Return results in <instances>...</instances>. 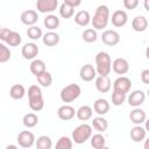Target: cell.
<instances>
[{
  "label": "cell",
  "mask_w": 149,
  "mask_h": 149,
  "mask_svg": "<svg viewBox=\"0 0 149 149\" xmlns=\"http://www.w3.org/2000/svg\"><path fill=\"white\" fill-rule=\"evenodd\" d=\"M28 102L30 109L34 112H38L44 107V100L42 90L37 85H30L28 88Z\"/></svg>",
  "instance_id": "obj_1"
},
{
  "label": "cell",
  "mask_w": 149,
  "mask_h": 149,
  "mask_svg": "<svg viewBox=\"0 0 149 149\" xmlns=\"http://www.w3.org/2000/svg\"><path fill=\"white\" fill-rule=\"evenodd\" d=\"M92 26L94 29H104L107 27L109 22V9L106 5H100L95 9L93 19L91 20Z\"/></svg>",
  "instance_id": "obj_2"
},
{
  "label": "cell",
  "mask_w": 149,
  "mask_h": 149,
  "mask_svg": "<svg viewBox=\"0 0 149 149\" xmlns=\"http://www.w3.org/2000/svg\"><path fill=\"white\" fill-rule=\"evenodd\" d=\"M95 69L99 76H108L112 70V59L111 56L105 52L100 51L95 55Z\"/></svg>",
  "instance_id": "obj_3"
},
{
  "label": "cell",
  "mask_w": 149,
  "mask_h": 149,
  "mask_svg": "<svg viewBox=\"0 0 149 149\" xmlns=\"http://www.w3.org/2000/svg\"><path fill=\"white\" fill-rule=\"evenodd\" d=\"M91 136H92V126H90L87 123L79 125L72 132V140L77 144L85 143L88 139H91Z\"/></svg>",
  "instance_id": "obj_4"
},
{
  "label": "cell",
  "mask_w": 149,
  "mask_h": 149,
  "mask_svg": "<svg viewBox=\"0 0 149 149\" xmlns=\"http://www.w3.org/2000/svg\"><path fill=\"white\" fill-rule=\"evenodd\" d=\"M81 93V88L79 85L77 84H69L65 87L62 88L59 95L63 102H72L76 99H78V97Z\"/></svg>",
  "instance_id": "obj_5"
},
{
  "label": "cell",
  "mask_w": 149,
  "mask_h": 149,
  "mask_svg": "<svg viewBox=\"0 0 149 149\" xmlns=\"http://www.w3.org/2000/svg\"><path fill=\"white\" fill-rule=\"evenodd\" d=\"M0 40L7 43L10 47H17L22 42V37L17 31L10 30L8 28H1L0 30Z\"/></svg>",
  "instance_id": "obj_6"
},
{
  "label": "cell",
  "mask_w": 149,
  "mask_h": 149,
  "mask_svg": "<svg viewBox=\"0 0 149 149\" xmlns=\"http://www.w3.org/2000/svg\"><path fill=\"white\" fill-rule=\"evenodd\" d=\"M16 140H17L19 146L22 147V148H30L36 142L34 134L31 132H29V130H23V132L19 133Z\"/></svg>",
  "instance_id": "obj_7"
},
{
  "label": "cell",
  "mask_w": 149,
  "mask_h": 149,
  "mask_svg": "<svg viewBox=\"0 0 149 149\" xmlns=\"http://www.w3.org/2000/svg\"><path fill=\"white\" fill-rule=\"evenodd\" d=\"M101 41L104 44L108 45V47H114L120 42V35L118 31L115 30H105L101 35Z\"/></svg>",
  "instance_id": "obj_8"
},
{
  "label": "cell",
  "mask_w": 149,
  "mask_h": 149,
  "mask_svg": "<svg viewBox=\"0 0 149 149\" xmlns=\"http://www.w3.org/2000/svg\"><path fill=\"white\" fill-rule=\"evenodd\" d=\"M79 76L84 81H92L94 78H97V69L93 68L92 64H85L80 68Z\"/></svg>",
  "instance_id": "obj_9"
},
{
  "label": "cell",
  "mask_w": 149,
  "mask_h": 149,
  "mask_svg": "<svg viewBox=\"0 0 149 149\" xmlns=\"http://www.w3.org/2000/svg\"><path fill=\"white\" fill-rule=\"evenodd\" d=\"M130 87H132V81L128 77H125V76L116 78L113 83V90L119 91V92L128 93L130 91Z\"/></svg>",
  "instance_id": "obj_10"
},
{
  "label": "cell",
  "mask_w": 149,
  "mask_h": 149,
  "mask_svg": "<svg viewBox=\"0 0 149 149\" xmlns=\"http://www.w3.org/2000/svg\"><path fill=\"white\" fill-rule=\"evenodd\" d=\"M58 6L57 0H37L36 1V9L40 13H51Z\"/></svg>",
  "instance_id": "obj_11"
},
{
  "label": "cell",
  "mask_w": 149,
  "mask_h": 149,
  "mask_svg": "<svg viewBox=\"0 0 149 149\" xmlns=\"http://www.w3.org/2000/svg\"><path fill=\"white\" fill-rule=\"evenodd\" d=\"M38 47L34 42L26 43L21 49V54L24 59H35V57L38 55Z\"/></svg>",
  "instance_id": "obj_12"
},
{
  "label": "cell",
  "mask_w": 149,
  "mask_h": 149,
  "mask_svg": "<svg viewBox=\"0 0 149 149\" xmlns=\"http://www.w3.org/2000/svg\"><path fill=\"white\" fill-rule=\"evenodd\" d=\"M112 69L118 74H126L129 71V63L125 58H115L112 63Z\"/></svg>",
  "instance_id": "obj_13"
},
{
  "label": "cell",
  "mask_w": 149,
  "mask_h": 149,
  "mask_svg": "<svg viewBox=\"0 0 149 149\" xmlns=\"http://www.w3.org/2000/svg\"><path fill=\"white\" fill-rule=\"evenodd\" d=\"M144 99H146V94L141 90H136V91L132 92L127 98L128 104L132 107H140L144 102Z\"/></svg>",
  "instance_id": "obj_14"
},
{
  "label": "cell",
  "mask_w": 149,
  "mask_h": 149,
  "mask_svg": "<svg viewBox=\"0 0 149 149\" xmlns=\"http://www.w3.org/2000/svg\"><path fill=\"white\" fill-rule=\"evenodd\" d=\"M111 21H112V24L114 27H123L127 21H128V15L125 10H121V9H118L115 10L113 14H112V17H111Z\"/></svg>",
  "instance_id": "obj_15"
},
{
  "label": "cell",
  "mask_w": 149,
  "mask_h": 149,
  "mask_svg": "<svg viewBox=\"0 0 149 149\" xmlns=\"http://www.w3.org/2000/svg\"><path fill=\"white\" fill-rule=\"evenodd\" d=\"M76 113H77V111L72 106H70V105H63L57 111L58 118L61 120H63V121H69V120L73 119Z\"/></svg>",
  "instance_id": "obj_16"
},
{
  "label": "cell",
  "mask_w": 149,
  "mask_h": 149,
  "mask_svg": "<svg viewBox=\"0 0 149 149\" xmlns=\"http://www.w3.org/2000/svg\"><path fill=\"white\" fill-rule=\"evenodd\" d=\"M112 87V83L108 76H98L95 78V88L101 93H107Z\"/></svg>",
  "instance_id": "obj_17"
},
{
  "label": "cell",
  "mask_w": 149,
  "mask_h": 149,
  "mask_svg": "<svg viewBox=\"0 0 149 149\" xmlns=\"http://www.w3.org/2000/svg\"><path fill=\"white\" fill-rule=\"evenodd\" d=\"M38 21V15L35 10L28 9L21 14V22L26 26H34Z\"/></svg>",
  "instance_id": "obj_18"
},
{
  "label": "cell",
  "mask_w": 149,
  "mask_h": 149,
  "mask_svg": "<svg viewBox=\"0 0 149 149\" xmlns=\"http://www.w3.org/2000/svg\"><path fill=\"white\" fill-rule=\"evenodd\" d=\"M132 28L137 31V33H142L144 30H147L148 28V20L146 16L143 15H139V16H135L132 21Z\"/></svg>",
  "instance_id": "obj_19"
},
{
  "label": "cell",
  "mask_w": 149,
  "mask_h": 149,
  "mask_svg": "<svg viewBox=\"0 0 149 149\" xmlns=\"http://www.w3.org/2000/svg\"><path fill=\"white\" fill-rule=\"evenodd\" d=\"M109 102L106 100V99H102V98H99L94 101L93 104V109L94 112L98 114V115H105L108 113L109 111Z\"/></svg>",
  "instance_id": "obj_20"
},
{
  "label": "cell",
  "mask_w": 149,
  "mask_h": 149,
  "mask_svg": "<svg viewBox=\"0 0 149 149\" xmlns=\"http://www.w3.org/2000/svg\"><path fill=\"white\" fill-rule=\"evenodd\" d=\"M129 119H130V121H132L134 125H141V123H143V122L146 121L147 114H146V112H144L143 109H141V108H139V107H135V108L130 112Z\"/></svg>",
  "instance_id": "obj_21"
},
{
  "label": "cell",
  "mask_w": 149,
  "mask_h": 149,
  "mask_svg": "<svg viewBox=\"0 0 149 149\" xmlns=\"http://www.w3.org/2000/svg\"><path fill=\"white\" fill-rule=\"evenodd\" d=\"M146 134H147V130H146V128L141 127V125H135L130 129V137L134 142L143 141L146 139Z\"/></svg>",
  "instance_id": "obj_22"
},
{
  "label": "cell",
  "mask_w": 149,
  "mask_h": 149,
  "mask_svg": "<svg viewBox=\"0 0 149 149\" xmlns=\"http://www.w3.org/2000/svg\"><path fill=\"white\" fill-rule=\"evenodd\" d=\"M74 22L80 27H86L91 22V16L87 10H79L74 15Z\"/></svg>",
  "instance_id": "obj_23"
},
{
  "label": "cell",
  "mask_w": 149,
  "mask_h": 149,
  "mask_svg": "<svg viewBox=\"0 0 149 149\" xmlns=\"http://www.w3.org/2000/svg\"><path fill=\"white\" fill-rule=\"evenodd\" d=\"M43 43L47 45V47H55L56 44H58L59 42V35L52 30L45 33L43 35Z\"/></svg>",
  "instance_id": "obj_24"
},
{
  "label": "cell",
  "mask_w": 149,
  "mask_h": 149,
  "mask_svg": "<svg viewBox=\"0 0 149 149\" xmlns=\"http://www.w3.org/2000/svg\"><path fill=\"white\" fill-rule=\"evenodd\" d=\"M30 71L34 76H40L41 73L45 72V63L42 59H33V62L30 63Z\"/></svg>",
  "instance_id": "obj_25"
},
{
  "label": "cell",
  "mask_w": 149,
  "mask_h": 149,
  "mask_svg": "<svg viewBox=\"0 0 149 149\" xmlns=\"http://www.w3.org/2000/svg\"><path fill=\"white\" fill-rule=\"evenodd\" d=\"M24 94H26V88H24V86L21 85V84H15V85H13V86L10 87V90H9V95H10V98L14 99V100H20V99H22V98L24 97Z\"/></svg>",
  "instance_id": "obj_26"
},
{
  "label": "cell",
  "mask_w": 149,
  "mask_h": 149,
  "mask_svg": "<svg viewBox=\"0 0 149 149\" xmlns=\"http://www.w3.org/2000/svg\"><path fill=\"white\" fill-rule=\"evenodd\" d=\"M92 114H93V109L87 106V105H84V106H80L78 109H77V118L80 120V121H87L92 118Z\"/></svg>",
  "instance_id": "obj_27"
},
{
  "label": "cell",
  "mask_w": 149,
  "mask_h": 149,
  "mask_svg": "<svg viewBox=\"0 0 149 149\" xmlns=\"http://www.w3.org/2000/svg\"><path fill=\"white\" fill-rule=\"evenodd\" d=\"M92 127L97 132L104 133L107 129V127H108V122H107V120L105 118H102V115H99L97 118H93V120H92Z\"/></svg>",
  "instance_id": "obj_28"
},
{
  "label": "cell",
  "mask_w": 149,
  "mask_h": 149,
  "mask_svg": "<svg viewBox=\"0 0 149 149\" xmlns=\"http://www.w3.org/2000/svg\"><path fill=\"white\" fill-rule=\"evenodd\" d=\"M91 146L94 148V149H102L106 147V140H105V136L100 133L98 134H94L91 136Z\"/></svg>",
  "instance_id": "obj_29"
},
{
  "label": "cell",
  "mask_w": 149,
  "mask_h": 149,
  "mask_svg": "<svg viewBox=\"0 0 149 149\" xmlns=\"http://www.w3.org/2000/svg\"><path fill=\"white\" fill-rule=\"evenodd\" d=\"M59 19L56 16V15H52V14H50V15H47V17L44 19V21H43V24H44V27L47 28V29H49V30H54V29H56V28H58L59 27Z\"/></svg>",
  "instance_id": "obj_30"
},
{
  "label": "cell",
  "mask_w": 149,
  "mask_h": 149,
  "mask_svg": "<svg viewBox=\"0 0 149 149\" xmlns=\"http://www.w3.org/2000/svg\"><path fill=\"white\" fill-rule=\"evenodd\" d=\"M35 146L37 149H51L52 148V141L49 136L47 135H42L40 137H37Z\"/></svg>",
  "instance_id": "obj_31"
},
{
  "label": "cell",
  "mask_w": 149,
  "mask_h": 149,
  "mask_svg": "<svg viewBox=\"0 0 149 149\" xmlns=\"http://www.w3.org/2000/svg\"><path fill=\"white\" fill-rule=\"evenodd\" d=\"M22 122L27 128H33L37 125L38 116L35 113H27V114H24V116L22 119Z\"/></svg>",
  "instance_id": "obj_32"
},
{
  "label": "cell",
  "mask_w": 149,
  "mask_h": 149,
  "mask_svg": "<svg viewBox=\"0 0 149 149\" xmlns=\"http://www.w3.org/2000/svg\"><path fill=\"white\" fill-rule=\"evenodd\" d=\"M73 14H74V7H72V6H70V5L65 3V2H63L61 5V7H59V15L63 19H70V17L73 16Z\"/></svg>",
  "instance_id": "obj_33"
},
{
  "label": "cell",
  "mask_w": 149,
  "mask_h": 149,
  "mask_svg": "<svg viewBox=\"0 0 149 149\" xmlns=\"http://www.w3.org/2000/svg\"><path fill=\"white\" fill-rule=\"evenodd\" d=\"M126 99H127V93H123V92H119V91L113 90V93H112V104L114 106H121L125 102Z\"/></svg>",
  "instance_id": "obj_34"
},
{
  "label": "cell",
  "mask_w": 149,
  "mask_h": 149,
  "mask_svg": "<svg viewBox=\"0 0 149 149\" xmlns=\"http://www.w3.org/2000/svg\"><path fill=\"white\" fill-rule=\"evenodd\" d=\"M81 37H83V40H84L86 43H93V42L97 41L98 35H97V31H95L94 28H87V29L84 30Z\"/></svg>",
  "instance_id": "obj_35"
},
{
  "label": "cell",
  "mask_w": 149,
  "mask_h": 149,
  "mask_svg": "<svg viewBox=\"0 0 149 149\" xmlns=\"http://www.w3.org/2000/svg\"><path fill=\"white\" fill-rule=\"evenodd\" d=\"M27 35L30 40L36 41V40L41 38L43 34H42V29L34 24V26H29V28L27 29Z\"/></svg>",
  "instance_id": "obj_36"
},
{
  "label": "cell",
  "mask_w": 149,
  "mask_h": 149,
  "mask_svg": "<svg viewBox=\"0 0 149 149\" xmlns=\"http://www.w3.org/2000/svg\"><path fill=\"white\" fill-rule=\"evenodd\" d=\"M36 78H37L38 84H40L41 86H43V87H49V86L51 85V83H52V76H51L48 71L41 73V74L37 76Z\"/></svg>",
  "instance_id": "obj_37"
},
{
  "label": "cell",
  "mask_w": 149,
  "mask_h": 149,
  "mask_svg": "<svg viewBox=\"0 0 149 149\" xmlns=\"http://www.w3.org/2000/svg\"><path fill=\"white\" fill-rule=\"evenodd\" d=\"M73 146L72 140H70L68 136H62L59 137V140L56 143V148L57 149H71Z\"/></svg>",
  "instance_id": "obj_38"
},
{
  "label": "cell",
  "mask_w": 149,
  "mask_h": 149,
  "mask_svg": "<svg viewBox=\"0 0 149 149\" xmlns=\"http://www.w3.org/2000/svg\"><path fill=\"white\" fill-rule=\"evenodd\" d=\"M10 58V50L3 44L0 43V63H6Z\"/></svg>",
  "instance_id": "obj_39"
},
{
  "label": "cell",
  "mask_w": 149,
  "mask_h": 149,
  "mask_svg": "<svg viewBox=\"0 0 149 149\" xmlns=\"http://www.w3.org/2000/svg\"><path fill=\"white\" fill-rule=\"evenodd\" d=\"M140 0H123V6L126 9H135L139 6Z\"/></svg>",
  "instance_id": "obj_40"
},
{
  "label": "cell",
  "mask_w": 149,
  "mask_h": 149,
  "mask_svg": "<svg viewBox=\"0 0 149 149\" xmlns=\"http://www.w3.org/2000/svg\"><path fill=\"white\" fill-rule=\"evenodd\" d=\"M141 80H142L143 84L149 85V69H146L141 72Z\"/></svg>",
  "instance_id": "obj_41"
},
{
  "label": "cell",
  "mask_w": 149,
  "mask_h": 149,
  "mask_svg": "<svg viewBox=\"0 0 149 149\" xmlns=\"http://www.w3.org/2000/svg\"><path fill=\"white\" fill-rule=\"evenodd\" d=\"M64 2L72 7H78L81 3V0H64Z\"/></svg>",
  "instance_id": "obj_42"
},
{
  "label": "cell",
  "mask_w": 149,
  "mask_h": 149,
  "mask_svg": "<svg viewBox=\"0 0 149 149\" xmlns=\"http://www.w3.org/2000/svg\"><path fill=\"white\" fill-rule=\"evenodd\" d=\"M143 6H144V9L147 12H149V0H144L143 1Z\"/></svg>",
  "instance_id": "obj_43"
},
{
  "label": "cell",
  "mask_w": 149,
  "mask_h": 149,
  "mask_svg": "<svg viewBox=\"0 0 149 149\" xmlns=\"http://www.w3.org/2000/svg\"><path fill=\"white\" fill-rule=\"evenodd\" d=\"M144 128H146L147 132H149V119H146V121H144Z\"/></svg>",
  "instance_id": "obj_44"
},
{
  "label": "cell",
  "mask_w": 149,
  "mask_h": 149,
  "mask_svg": "<svg viewBox=\"0 0 149 149\" xmlns=\"http://www.w3.org/2000/svg\"><path fill=\"white\" fill-rule=\"evenodd\" d=\"M143 147H144V149H149V137L146 140V142H144Z\"/></svg>",
  "instance_id": "obj_45"
},
{
  "label": "cell",
  "mask_w": 149,
  "mask_h": 149,
  "mask_svg": "<svg viewBox=\"0 0 149 149\" xmlns=\"http://www.w3.org/2000/svg\"><path fill=\"white\" fill-rule=\"evenodd\" d=\"M146 56H147V58L149 59V45H148L147 49H146Z\"/></svg>",
  "instance_id": "obj_46"
},
{
  "label": "cell",
  "mask_w": 149,
  "mask_h": 149,
  "mask_svg": "<svg viewBox=\"0 0 149 149\" xmlns=\"http://www.w3.org/2000/svg\"><path fill=\"white\" fill-rule=\"evenodd\" d=\"M6 149H16V146H7Z\"/></svg>",
  "instance_id": "obj_47"
},
{
  "label": "cell",
  "mask_w": 149,
  "mask_h": 149,
  "mask_svg": "<svg viewBox=\"0 0 149 149\" xmlns=\"http://www.w3.org/2000/svg\"><path fill=\"white\" fill-rule=\"evenodd\" d=\"M147 94H148V97H149V88H148V92H147Z\"/></svg>",
  "instance_id": "obj_48"
}]
</instances>
